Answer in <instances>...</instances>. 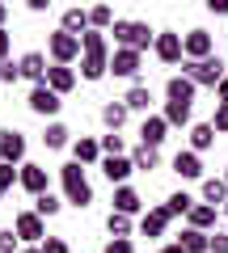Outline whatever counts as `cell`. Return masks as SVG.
<instances>
[{
    "label": "cell",
    "instance_id": "6da1fadb",
    "mask_svg": "<svg viewBox=\"0 0 228 253\" xmlns=\"http://www.w3.org/2000/svg\"><path fill=\"white\" fill-rule=\"evenodd\" d=\"M81 76H85V81H101V76H110V42H106L101 30L81 34Z\"/></svg>",
    "mask_w": 228,
    "mask_h": 253
},
{
    "label": "cell",
    "instance_id": "7a4b0ae2",
    "mask_svg": "<svg viewBox=\"0 0 228 253\" xmlns=\"http://www.w3.org/2000/svg\"><path fill=\"white\" fill-rule=\"evenodd\" d=\"M59 186H64V203H72L76 211H85L93 203V186L85 177V165H76V161L59 165Z\"/></svg>",
    "mask_w": 228,
    "mask_h": 253
},
{
    "label": "cell",
    "instance_id": "3957f363",
    "mask_svg": "<svg viewBox=\"0 0 228 253\" xmlns=\"http://www.w3.org/2000/svg\"><path fill=\"white\" fill-rule=\"evenodd\" d=\"M110 34H114V46H127V51H139V55L156 42V30L148 26V21H127V17L114 21V30H110Z\"/></svg>",
    "mask_w": 228,
    "mask_h": 253
},
{
    "label": "cell",
    "instance_id": "277c9868",
    "mask_svg": "<svg viewBox=\"0 0 228 253\" xmlns=\"http://www.w3.org/2000/svg\"><path fill=\"white\" fill-rule=\"evenodd\" d=\"M182 76H190L199 89H220L224 76H228V63L220 59V55H207V59H199V63L186 59V63H182Z\"/></svg>",
    "mask_w": 228,
    "mask_h": 253
},
{
    "label": "cell",
    "instance_id": "5b68a950",
    "mask_svg": "<svg viewBox=\"0 0 228 253\" xmlns=\"http://www.w3.org/2000/svg\"><path fill=\"white\" fill-rule=\"evenodd\" d=\"M46 51H51V63H64V68H72V63L81 59V38L68 34V30H55V34L46 38Z\"/></svg>",
    "mask_w": 228,
    "mask_h": 253
},
{
    "label": "cell",
    "instance_id": "8992f818",
    "mask_svg": "<svg viewBox=\"0 0 228 253\" xmlns=\"http://www.w3.org/2000/svg\"><path fill=\"white\" fill-rule=\"evenodd\" d=\"M152 55L161 63H169V68H174V63H182L186 59V46H182V34H178V30H156V42H152Z\"/></svg>",
    "mask_w": 228,
    "mask_h": 253
},
{
    "label": "cell",
    "instance_id": "52a82bcc",
    "mask_svg": "<svg viewBox=\"0 0 228 253\" xmlns=\"http://www.w3.org/2000/svg\"><path fill=\"white\" fill-rule=\"evenodd\" d=\"M13 232L21 236V245H43V241H46V219L38 215V211H17Z\"/></svg>",
    "mask_w": 228,
    "mask_h": 253
},
{
    "label": "cell",
    "instance_id": "ba28073f",
    "mask_svg": "<svg viewBox=\"0 0 228 253\" xmlns=\"http://www.w3.org/2000/svg\"><path fill=\"white\" fill-rule=\"evenodd\" d=\"M26 106H30V114H38V118H55L59 106H64V97H59L55 89H46V84H34L30 97H26Z\"/></svg>",
    "mask_w": 228,
    "mask_h": 253
},
{
    "label": "cell",
    "instance_id": "9c48e42d",
    "mask_svg": "<svg viewBox=\"0 0 228 253\" xmlns=\"http://www.w3.org/2000/svg\"><path fill=\"white\" fill-rule=\"evenodd\" d=\"M0 161L4 165H26V135H21L17 126H4L0 131Z\"/></svg>",
    "mask_w": 228,
    "mask_h": 253
},
{
    "label": "cell",
    "instance_id": "30bf717a",
    "mask_svg": "<svg viewBox=\"0 0 228 253\" xmlns=\"http://www.w3.org/2000/svg\"><path fill=\"white\" fill-rule=\"evenodd\" d=\"M139 63H144V55H139V51H127V46H114V51H110V76L136 81V76H139Z\"/></svg>",
    "mask_w": 228,
    "mask_h": 253
},
{
    "label": "cell",
    "instance_id": "8fae6325",
    "mask_svg": "<svg viewBox=\"0 0 228 253\" xmlns=\"http://www.w3.org/2000/svg\"><path fill=\"white\" fill-rule=\"evenodd\" d=\"M21 190H26V194H46V190H51V173H46V165H34V161H26L21 165Z\"/></svg>",
    "mask_w": 228,
    "mask_h": 253
},
{
    "label": "cell",
    "instance_id": "7c38bea8",
    "mask_svg": "<svg viewBox=\"0 0 228 253\" xmlns=\"http://www.w3.org/2000/svg\"><path fill=\"white\" fill-rule=\"evenodd\" d=\"M169 224H174V215L165 211V203H161V207H148L144 215H139V232H144L148 241H156V236H165V232H169Z\"/></svg>",
    "mask_w": 228,
    "mask_h": 253
},
{
    "label": "cell",
    "instance_id": "4fadbf2b",
    "mask_svg": "<svg viewBox=\"0 0 228 253\" xmlns=\"http://www.w3.org/2000/svg\"><path fill=\"white\" fill-rule=\"evenodd\" d=\"M182 46H186V59H190V63L216 55V42H211L207 30H186V34H182Z\"/></svg>",
    "mask_w": 228,
    "mask_h": 253
},
{
    "label": "cell",
    "instance_id": "5bb4252c",
    "mask_svg": "<svg viewBox=\"0 0 228 253\" xmlns=\"http://www.w3.org/2000/svg\"><path fill=\"white\" fill-rule=\"evenodd\" d=\"M131 173H136L131 156H101V177H106L114 190H119V186H127V177H131Z\"/></svg>",
    "mask_w": 228,
    "mask_h": 253
},
{
    "label": "cell",
    "instance_id": "9a60e30c",
    "mask_svg": "<svg viewBox=\"0 0 228 253\" xmlns=\"http://www.w3.org/2000/svg\"><path fill=\"white\" fill-rule=\"evenodd\" d=\"M165 139H169V123H165V114H148L144 123H139V144H144V148H161Z\"/></svg>",
    "mask_w": 228,
    "mask_h": 253
},
{
    "label": "cell",
    "instance_id": "2e32d148",
    "mask_svg": "<svg viewBox=\"0 0 228 253\" xmlns=\"http://www.w3.org/2000/svg\"><path fill=\"white\" fill-rule=\"evenodd\" d=\"M72 161L76 165H101V139H93V135H76L72 139Z\"/></svg>",
    "mask_w": 228,
    "mask_h": 253
},
{
    "label": "cell",
    "instance_id": "e0dca14e",
    "mask_svg": "<svg viewBox=\"0 0 228 253\" xmlns=\"http://www.w3.org/2000/svg\"><path fill=\"white\" fill-rule=\"evenodd\" d=\"M17 63H21V81H30V84H43L46 81V68H51V63H46L43 51H26Z\"/></svg>",
    "mask_w": 228,
    "mask_h": 253
},
{
    "label": "cell",
    "instance_id": "ac0fdd59",
    "mask_svg": "<svg viewBox=\"0 0 228 253\" xmlns=\"http://www.w3.org/2000/svg\"><path fill=\"white\" fill-rule=\"evenodd\" d=\"M46 89H55L59 93V97H64V93H72L76 89V68H64V63H51V68H46Z\"/></svg>",
    "mask_w": 228,
    "mask_h": 253
},
{
    "label": "cell",
    "instance_id": "d6986e66",
    "mask_svg": "<svg viewBox=\"0 0 228 253\" xmlns=\"http://www.w3.org/2000/svg\"><path fill=\"white\" fill-rule=\"evenodd\" d=\"M174 173L186 177V181H203V156L190 152V148H182V152L174 156Z\"/></svg>",
    "mask_w": 228,
    "mask_h": 253
},
{
    "label": "cell",
    "instance_id": "ffe728a7",
    "mask_svg": "<svg viewBox=\"0 0 228 253\" xmlns=\"http://www.w3.org/2000/svg\"><path fill=\"white\" fill-rule=\"evenodd\" d=\"M110 211H119V215H139V211H144L139 190L136 186H119V190H114V207H110Z\"/></svg>",
    "mask_w": 228,
    "mask_h": 253
},
{
    "label": "cell",
    "instance_id": "44dd1931",
    "mask_svg": "<svg viewBox=\"0 0 228 253\" xmlns=\"http://www.w3.org/2000/svg\"><path fill=\"white\" fill-rule=\"evenodd\" d=\"M123 106H127V110H136V114H144V118H148V114H152V89L136 81V84H131L127 93H123Z\"/></svg>",
    "mask_w": 228,
    "mask_h": 253
},
{
    "label": "cell",
    "instance_id": "7402d4cb",
    "mask_svg": "<svg viewBox=\"0 0 228 253\" xmlns=\"http://www.w3.org/2000/svg\"><path fill=\"white\" fill-rule=\"evenodd\" d=\"M220 219V207H211V203H194V211L186 215V228H199V232H211Z\"/></svg>",
    "mask_w": 228,
    "mask_h": 253
},
{
    "label": "cell",
    "instance_id": "603a6c76",
    "mask_svg": "<svg viewBox=\"0 0 228 253\" xmlns=\"http://www.w3.org/2000/svg\"><path fill=\"white\" fill-rule=\"evenodd\" d=\"M194 89H199V84H194L190 76H169V81H165V97H169V101H186V106H190Z\"/></svg>",
    "mask_w": 228,
    "mask_h": 253
},
{
    "label": "cell",
    "instance_id": "cb8c5ba5",
    "mask_svg": "<svg viewBox=\"0 0 228 253\" xmlns=\"http://www.w3.org/2000/svg\"><path fill=\"white\" fill-rule=\"evenodd\" d=\"M59 30H68V34H89V9H81V4H72V9H64V17H59Z\"/></svg>",
    "mask_w": 228,
    "mask_h": 253
},
{
    "label": "cell",
    "instance_id": "d4e9b609",
    "mask_svg": "<svg viewBox=\"0 0 228 253\" xmlns=\"http://www.w3.org/2000/svg\"><path fill=\"white\" fill-rule=\"evenodd\" d=\"M43 148H46V152H59V148H72V131H68L64 123H46V131H43Z\"/></svg>",
    "mask_w": 228,
    "mask_h": 253
},
{
    "label": "cell",
    "instance_id": "484cf974",
    "mask_svg": "<svg viewBox=\"0 0 228 253\" xmlns=\"http://www.w3.org/2000/svg\"><path fill=\"white\" fill-rule=\"evenodd\" d=\"M131 165H136V173H152V169H161V148H144V144H136V148H131Z\"/></svg>",
    "mask_w": 228,
    "mask_h": 253
},
{
    "label": "cell",
    "instance_id": "4316f807",
    "mask_svg": "<svg viewBox=\"0 0 228 253\" xmlns=\"http://www.w3.org/2000/svg\"><path fill=\"white\" fill-rule=\"evenodd\" d=\"M178 245H182L186 253H211V232H199V228H182Z\"/></svg>",
    "mask_w": 228,
    "mask_h": 253
},
{
    "label": "cell",
    "instance_id": "83f0119b",
    "mask_svg": "<svg viewBox=\"0 0 228 253\" xmlns=\"http://www.w3.org/2000/svg\"><path fill=\"white\" fill-rule=\"evenodd\" d=\"M203 203H211V207H224L228 203V181L224 177H203Z\"/></svg>",
    "mask_w": 228,
    "mask_h": 253
},
{
    "label": "cell",
    "instance_id": "f1b7e54d",
    "mask_svg": "<svg viewBox=\"0 0 228 253\" xmlns=\"http://www.w3.org/2000/svg\"><path fill=\"white\" fill-rule=\"evenodd\" d=\"M127 114H131V110L123 106V97L119 101H106V106H101V123H106V131H123Z\"/></svg>",
    "mask_w": 228,
    "mask_h": 253
},
{
    "label": "cell",
    "instance_id": "f546056e",
    "mask_svg": "<svg viewBox=\"0 0 228 253\" xmlns=\"http://www.w3.org/2000/svg\"><path fill=\"white\" fill-rule=\"evenodd\" d=\"M211 144H216V126H211V123H194V126H190V152L203 156Z\"/></svg>",
    "mask_w": 228,
    "mask_h": 253
},
{
    "label": "cell",
    "instance_id": "4dcf8cb0",
    "mask_svg": "<svg viewBox=\"0 0 228 253\" xmlns=\"http://www.w3.org/2000/svg\"><path fill=\"white\" fill-rule=\"evenodd\" d=\"M194 203H199V199H194V194H186V190H174V194H169V199H165V211H169V215H190V211H194Z\"/></svg>",
    "mask_w": 228,
    "mask_h": 253
},
{
    "label": "cell",
    "instance_id": "1f68e13d",
    "mask_svg": "<svg viewBox=\"0 0 228 253\" xmlns=\"http://www.w3.org/2000/svg\"><path fill=\"white\" fill-rule=\"evenodd\" d=\"M114 9H110V4H97V9H89V30H101V34H110V30H114Z\"/></svg>",
    "mask_w": 228,
    "mask_h": 253
},
{
    "label": "cell",
    "instance_id": "d6a6232c",
    "mask_svg": "<svg viewBox=\"0 0 228 253\" xmlns=\"http://www.w3.org/2000/svg\"><path fill=\"white\" fill-rule=\"evenodd\" d=\"M165 123L169 126H190V106H186V101H165Z\"/></svg>",
    "mask_w": 228,
    "mask_h": 253
},
{
    "label": "cell",
    "instance_id": "836d02e7",
    "mask_svg": "<svg viewBox=\"0 0 228 253\" xmlns=\"http://www.w3.org/2000/svg\"><path fill=\"white\" fill-rule=\"evenodd\" d=\"M106 232L114 241H131V215H119V211H110L106 215Z\"/></svg>",
    "mask_w": 228,
    "mask_h": 253
},
{
    "label": "cell",
    "instance_id": "e575fe53",
    "mask_svg": "<svg viewBox=\"0 0 228 253\" xmlns=\"http://www.w3.org/2000/svg\"><path fill=\"white\" fill-rule=\"evenodd\" d=\"M59 207H64V199H59V194H51V190H46V194H38L34 199V211L43 219H51V215H59Z\"/></svg>",
    "mask_w": 228,
    "mask_h": 253
},
{
    "label": "cell",
    "instance_id": "d590c367",
    "mask_svg": "<svg viewBox=\"0 0 228 253\" xmlns=\"http://www.w3.org/2000/svg\"><path fill=\"white\" fill-rule=\"evenodd\" d=\"M101 156H131V152H127V139H123L119 131L101 135Z\"/></svg>",
    "mask_w": 228,
    "mask_h": 253
},
{
    "label": "cell",
    "instance_id": "8d00e7d4",
    "mask_svg": "<svg viewBox=\"0 0 228 253\" xmlns=\"http://www.w3.org/2000/svg\"><path fill=\"white\" fill-rule=\"evenodd\" d=\"M13 186H21V169L17 165H0V199H4Z\"/></svg>",
    "mask_w": 228,
    "mask_h": 253
},
{
    "label": "cell",
    "instance_id": "74e56055",
    "mask_svg": "<svg viewBox=\"0 0 228 253\" xmlns=\"http://www.w3.org/2000/svg\"><path fill=\"white\" fill-rule=\"evenodd\" d=\"M26 245H21V236L13 232V228H0V253H21Z\"/></svg>",
    "mask_w": 228,
    "mask_h": 253
},
{
    "label": "cell",
    "instance_id": "f35d334b",
    "mask_svg": "<svg viewBox=\"0 0 228 253\" xmlns=\"http://www.w3.org/2000/svg\"><path fill=\"white\" fill-rule=\"evenodd\" d=\"M21 81V63L17 59H4L0 63V84H17Z\"/></svg>",
    "mask_w": 228,
    "mask_h": 253
},
{
    "label": "cell",
    "instance_id": "ab89813d",
    "mask_svg": "<svg viewBox=\"0 0 228 253\" xmlns=\"http://www.w3.org/2000/svg\"><path fill=\"white\" fill-rule=\"evenodd\" d=\"M43 253H72V249H68L64 236H46V241H43Z\"/></svg>",
    "mask_w": 228,
    "mask_h": 253
},
{
    "label": "cell",
    "instance_id": "60d3db41",
    "mask_svg": "<svg viewBox=\"0 0 228 253\" xmlns=\"http://www.w3.org/2000/svg\"><path fill=\"white\" fill-rule=\"evenodd\" d=\"M101 253H136V245H131V241H114V236H110Z\"/></svg>",
    "mask_w": 228,
    "mask_h": 253
},
{
    "label": "cell",
    "instance_id": "b9f144b4",
    "mask_svg": "<svg viewBox=\"0 0 228 253\" xmlns=\"http://www.w3.org/2000/svg\"><path fill=\"white\" fill-rule=\"evenodd\" d=\"M211 126H216V131H228V101H220V106H216V118H211Z\"/></svg>",
    "mask_w": 228,
    "mask_h": 253
},
{
    "label": "cell",
    "instance_id": "7bdbcfd3",
    "mask_svg": "<svg viewBox=\"0 0 228 253\" xmlns=\"http://www.w3.org/2000/svg\"><path fill=\"white\" fill-rule=\"evenodd\" d=\"M211 253H228V232H211Z\"/></svg>",
    "mask_w": 228,
    "mask_h": 253
},
{
    "label": "cell",
    "instance_id": "ee69618b",
    "mask_svg": "<svg viewBox=\"0 0 228 253\" xmlns=\"http://www.w3.org/2000/svg\"><path fill=\"white\" fill-rule=\"evenodd\" d=\"M9 51H13V38H9V30H0V63L9 59Z\"/></svg>",
    "mask_w": 228,
    "mask_h": 253
},
{
    "label": "cell",
    "instance_id": "f6af8a7d",
    "mask_svg": "<svg viewBox=\"0 0 228 253\" xmlns=\"http://www.w3.org/2000/svg\"><path fill=\"white\" fill-rule=\"evenodd\" d=\"M207 13H216V17H228V0H207Z\"/></svg>",
    "mask_w": 228,
    "mask_h": 253
},
{
    "label": "cell",
    "instance_id": "bcb514c9",
    "mask_svg": "<svg viewBox=\"0 0 228 253\" xmlns=\"http://www.w3.org/2000/svg\"><path fill=\"white\" fill-rule=\"evenodd\" d=\"M216 97H220V101H228V76H224V84L216 89Z\"/></svg>",
    "mask_w": 228,
    "mask_h": 253
},
{
    "label": "cell",
    "instance_id": "7dc6e473",
    "mask_svg": "<svg viewBox=\"0 0 228 253\" xmlns=\"http://www.w3.org/2000/svg\"><path fill=\"white\" fill-rule=\"evenodd\" d=\"M161 253H186V249H182V245H178V241H174V245H165V249H161Z\"/></svg>",
    "mask_w": 228,
    "mask_h": 253
},
{
    "label": "cell",
    "instance_id": "c3c4849f",
    "mask_svg": "<svg viewBox=\"0 0 228 253\" xmlns=\"http://www.w3.org/2000/svg\"><path fill=\"white\" fill-rule=\"evenodd\" d=\"M4 21H9V9H4V4H0V30H4Z\"/></svg>",
    "mask_w": 228,
    "mask_h": 253
},
{
    "label": "cell",
    "instance_id": "681fc988",
    "mask_svg": "<svg viewBox=\"0 0 228 253\" xmlns=\"http://www.w3.org/2000/svg\"><path fill=\"white\" fill-rule=\"evenodd\" d=\"M21 253H43V245H26V249H21Z\"/></svg>",
    "mask_w": 228,
    "mask_h": 253
},
{
    "label": "cell",
    "instance_id": "f907efd6",
    "mask_svg": "<svg viewBox=\"0 0 228 253\" xmlns=\"http://www.w3.org/2000/svg\"><path fill=\"white\" fill-rule=\"evenodd\" d=\"M224 215H228V203H224Z\"/></svg>",
    "mask_w": 228,
    "mask_h": 253
},
{
    "label": "cell",
    "instance_id": "816d5d0a",
    "mask_svg": "<svg viewBox=\"0 0 228 253\" xmlns=\"http://www.w3.org/2000/svg\"><path fill=\"white\" fill-rule=\"evenodd\" d=\"M224 181H228V169H224Z\"/></svg>",
    "mask_w": 228,
    "mask_h": 253
},
{
    "label": "cell",
    "instance_id": "f5cc1de1",
    "mask_svg": "<svg viewBox=\"0 0 228 253\" xmlns=\"http://www.w3.org/2000/svg\"><path fill=\"white\" fill-rule=\"evenodd\" d=\"M0 165H4V161H0Z\"/></svg>",
    "mask_w": 228,
    "mask_h": 253
}]
</instances>
